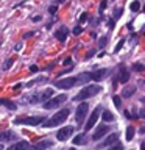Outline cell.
Masks as SVG:
<instances>
[{"mask_svg":"<svg viewBox=\"0 0 145 150\" xmlns=\"http://www.w3.org/2000/svg\"><path fill=\"white\" fill-rule=\"evenodd\" d=\"M106 42H108V38H106V36L100 38V41H98V47H100V49H103V47L106 45Z\"/></svg>","mask_w":145,"mask_h":150,"instance_id":"484cf974","label":"cell"},{"mask_svg":"<svg viewBox=\"0 0 145 150\" xmlns=\"http://www.w3.org/2000/svg\"><path fill=\"white\" fill-rule=\"evenodd\" d=\"M134 92H136V86H126V88H123V91H122V97L128 98V97L133 96Z\"/></svg>","mask_w":145,"mask_h":150,"instance_id":"2e32d148","label":"cell"},{"mask_svg":"<svg viewBox=\"0 0 145 150\" xmlns=\"http://www.w3.org/2000/svg\"><path fill=\"white\" fill-rule=\"evenodd\" d=\"M109 28H111V30L114 28V21H109Z\"/></svg>","mask_w":145,"mask_h":150,"instance_id":"ab89813d","label":"cell"},{"mask_svg":"<svg viewBox=\"0 0 145 150\" xmlns=\"http://www.w3.org/2000/svg\"><path fill=\"white\" fill-rule=\"evenodd\" d=\"M94 53H95V52H94V50H91V52H87V58H91V56H92Z\"/></svg>","mask_w":145,"mask_h":150,"instance_id":"f35d334b","label":"cell"},{"mask_svg":"<svg viewBox=\"0 0 145 150\" xmlns=\"http://www.w3.org/2000/svg\"><path fill=\"white\" fill-rule=\"evenodd\" d=\"M53 145V142L51 141H41V142H37L36 145H31L28 150H45V149H49Z\"/></svg>","mask_w":145,"mask_h":150,"instance_id":"7c38bea8","label":"cell"},{"mask_svg":"<svg viewBox=\"0 0 145 150\" xmlns=\"http://www.w3.org/2000/svg\"><path fill=\"white\" fill-rule=\"evenodd\" d=\"M100 111H101V108L100 106H97L95 110H94V112H91V116H89V119L86 122V125H84V130L89 131V130H92L94 128V125L97 124V120H98V117H100Z\"/></svg>","mask_w":145,"mask_h":150,"instance_id":"8992f818","label":"cell"},{"mask_svg":"<svg viewBox=\"0 0 145 150\" xmlns=\"http://www.w3.org/2000/svg\"><path fill=\"white\" fill-rule=\"evenodd\" d=\"M108 131H109V125H100V127H97L95 133L92 134V139H94V141L101 139L105 134H108Z\"/></svg>","mask_w":145,"mask_h":150,"instance_id":"9c48e42d","label":"cell"},{"mask_svg":"<svg viewBox=\"0 0 145 150\" xmlns=\"http://www.w3.org/2000/svg\"><path fill=\"white\" fill-rule=\"evenodd\" d=\"M73 144L75 145H83V144H86V136H84V133H80L77 134L73 138Z\"/></svg>","mask_w":145,"mask_h":150,"instance_id":"e0dca14e","label":"cell"},{"mask_svg":"<svg viewBox=\"0 0 145 150\" xmlns=\"http://www.w3.org/2000/svg\"><path fill=\"white\" fill-rule=\"evenodd\" d=\"M70 63H72V59H70V58H67V59H65V61H64L63 64H64V66H69Z\"/></svg>","mask_w":145,"mask_h":150,"instance_id":"8d00e7d4","label":"cell"},{"mask_svg":"<svg viewBox=\"0 0 145 150\" xmlns=\"http://www.w3.org/2000/svg\"><path fill=\"white\" fill-rule=\"evenodd\" d=\"M114 13H115V14H114V17L117 19V17H120V16H122V13H123V9H122V8L119 9V8H117V9H115Z\"/></svg>","mask_w":145,"mask_h":150,"instance_id":"f546056e","label":"cell"},{"mask_svg":"<svg viewBox=\"0 0 145 150\" xmlns=\"http://www.w3.org/2000/svg\"><path fill=\"white\" fill-rule=\"evenodd\" d=\"M128 80H130V72H128V69L125 67V66H122L120 70H119V81L120 83H128Z\"/></svg>","mask_w":145,"mask_h":150,"instance_id":"4fadbf2b","label":"cell"},{"mask_svg":"<svg viewBox=\"0 0 145 150\" xmlns=\"http://www.w3.org/2000/svg\"><path fill=\"white\" fill-rule=\"evenodd\" d=\"M69 114H70V110L69 108H64V110H61V111H58L56 114L51 117V119H49V120H44L45 122V127H56V125H61L63 122L69 117Z\"/></svg>","mask_w":145,"mask_h":150,"instance_id":"7a4b0ae2","label":"cell"},{"mask_svg":"<svg viewBox=\"0 0 145 150\" xmlns=\"http://www.w3.org/2000/svg\"><path fill=\"white\" fill-rule=\"evenodd\" d=\"M112 100H114L115 108H119V110H120V106H122V100H120V97H119V96H114V97H112Z\"/></svg>","mask_w":145,"mask_h":150,"instance_id":"d4e9b609","label":"cell"},{"mask_svg":"<svg viewBox=\"0 0 145 150\" xmlns=\"http://www.w3.org/2000/svg\"><path fill=\"white\" fill-rule=\"evenodd\" d=\"M72 133H73V127H63L61 130H58L56 138H58V141H65L72 136Z\"/></svg>","mask_w":145,"mask_h":150,"instance_id":"ba28073f","label":"cell"},{"mask_svg":"<svg viewBox=\"0 0 145 150\" xmlns=\"http://www.w3.org/2000/svg\"><path fill=\"white\" fill-rule=\"evenodd\" d=\"M106 5H108V0H103V2L100 3V13H101L105 8H106Z\"/></svg>","mask_w":145,"mask_h":150,"instance_id":"d6a6232c","label":"cell"},{"mask_svg":"<svg viewBox=\"0 0 145 150\" xmlns=\"http://www.w3.org/2000/svg\"><path fill=\"white\" fill-rule=\"evenodd\" d=\"M0 105L6 106V108H9V110H16V108H17L16 103L11 102V100H6V98H2V100H0Z\"/></svg>","mask_w":145,"mask_h":150,"instance_id":"d6986e66","label":"cell"},{"mask_svg":"<svg viewBox=\"0 0 145 150\" xmlns=\"http://www.w3.org/2000/svg\"><path fill=\"white\" fill-rule=\"evenodd\" d=\"M130 9H131L133 13H137L139 9H140V2H139V0H134V2L130 5Z\"/></svg>","mask_w":145,"mask_h":150,"instance_id":"7402d4cb","label":"cell"},{"mask_svg":"<svg viewBox=\"0 0 145 150\" xmlns=\"http://www.w3.org/2000/svg\"><path fill=\"white\" fill-rule=\"evenodd\" d=\"M144 69H145V66H144L142 63H136V64H133V70H136V72H142Z\"/></svg>","mask_w":145,"mask_h":150,"instance_id":"603a6c76","label":"cell"},{"mask_svg":"<svg viewBox=\"0 0 145 150\" xmlns=\"http://www.w3.org/2000/svg\"><path fill=\"white\" fill-rule=\"evenodd\" d=\"M109 150H123V147H122V144H119V142H117V144L114 145V147H111Z\"/></svg>","mask_w":145,"mask_h":150,"instance_id":"1f68e13d","label":"cell"},{"mask_svg":"<svg viewBox=\"0 0 145 150\" xmlns=\"http://www.w3.org/2000/svg\"><path fill=\"white\" fill-rule=\"evenodd\" d=\"M45 119L44 116H31V117H17L14 119V124H25V125H39Z\"/></svg>","mask_w":145,"mask_h":150,"instance_id":"277c9868","label":"cell"},{"mask_svg":"<svg viewBox=\"0 0 145 150\" xmlns=\"http://www.w3.org/2000/svg\"><path fill=\"white\" fill-rule=\"evenodd\" d=\"M41 19H42L41 16H34V17H33V21H34V22H39V21H41Z\"/></svg>","mask_w":145,"mask_h":150,"instance_id":"74e56055","label":"cell"},{"mask_svg":"<svg viewBox=\"0 0 145 150\" xmlns=\"http://www.w3.org/2000/svg\"><path fill=\"white\" fill-rule=\"evenodd\" d=\"M16 138V134L11 133V131H3V133H0V141H13Z\"/></svg>","mask_w":145,"mask_h":150,"instance_id":"ac0fdd59","label":"cell"},{"mask_svg":"<svg viewBox=\"0 0 145 150\" xmlns=\"http://www.w3.org/2000/svg\"><path fill=\"white\" fill-rule=\"evenodd\" d=\"M30 70H31V72H37V70H39V67H37V66H31Z\"/></svg>","mask_w":145,"mask_h":150,"instance_id":"d590c367","label":"cell"},{"mask_svg":"<svg viewBox=\"0 0 145 150\" xmlns=\"http://www.w3.org/2000/svg\"><path fill=\"white\" fill-rule=\"evenodd\" d=\"M51 94H53V89H47V91L44 92V94H42V100H49V98L51 97Z\"/></svg>","mask_w":145,"mask_h":150,"instance_id":"cb8c5ba5","label":"cell"},{"mask_svg":"<svg viewBox=\"0 0 145 150\" xmlns=\"http://www.w3.org/2000/svg\"><path fill=\"white\" fill-rule=\"evenodd\" d=\"M125 44V39H120V42H117V45H115V53H117V52H120V49H122V45H123Z\"/></svg>","mask_w":145,"mask_h":150,"instance_id":"83f0119b","label":"cell"},{"mask_svg":"<svg viewBox=\"0 0 145 150\" xmlns=\"http://www.w3.org/2000/svg\"><path fill=\"white\" fill-rule=\"evenodd\" d=\"M56 9H58V6H55V5H53V6H50V8H49V13H50V14H55V13H56Z\"/></svg>","mask_w":145,"mask_h":150,"instance_id":"836d02e7","label":"cell"},{"mask_svg":"<svg viewBox=\"0 0 145 150\" xmlns=\"http://www.w3.org/2000/svg\"><path fill=\"white\" fill-rule=\"evenodd\" d=\"M58 2H59V3H63V2H64V0H58Z\"/></svg>","mask_w":145,"mask_h":150,"instance_id":"b9f144b4","label":"cell"},{"mask_svg":"<svg viewBox=\"0 0 145 150\" xmlns=\"http://www.w3.org/2000/svg\"><path fill=\"white\" fill-rule=\"evenodd\" d=\"M37 98H39V97H37V96H33L30 102H31V103H37Z\"/></svg>","mask_w":145,"mask_h":150,"instance_id":"e575fe53","label":"cell"},{"mask_svg":"<svg viewBox=\"0 0 145 150\" xmlns=\"http://www.w3.org/2000/svg\"><path fill=\"white\" fill-rule=\"evenodd\" d=\"M67 35H69V28L67 27H59L58 30H56V33H55V36H56V39H58L59 42H64L65 41V38H67Z\"/></svg>","mask_w":145,"mask_h":150,"instance_id":"30bf717a","label":"cell"},{"mask_svg":"<svg viewBox=\"0 0 145 150\" xmlns=\"http://www.w3.org/2000/svg\"><path fill=\"white\" fill-rule=\"evenodd\" d=\"M11 66H13V59L9 58V59L5 61V64H3V70H8L9 67H11Z\"/></svg>","mask_w":145,"mask_h":150,"instance_id":"4316f807","label":"cell"},{"mask_svg":"<svg viewBox=\"0 0 145 150\" xmlns=\"http://www.w3.org/2000/svg\"><path fill=\"white\" fill-rule=\"evenodd\" d=\"M108 74V69H98L94 74H89V78L94 80V81H100V80L105 78V75Z\"/></svg>","mask_w":145,"mask_h":150,"instance_id":"8fae6325","label":"cell"},{"mask_svg":"<svg viewBox=\"0 0 145 150\" xmlns=\"http://www.w3.org/2000/svg\"><path fill=\"white\" fill-rule=\"evenodd\" d=\"M87 111H89V105L86 102H81L78 105L77 111H75V120H77L78 124H83V120H84V117H86Z\"/></svg>","mask_w":145,"mask_h":150,"instance_id":"5b68a950","label":"cell"},{"mask_svg":"<svg viewBox=\"0 0 145 150\" xmlns=\"http://www.w3.org/2000/svg\"><path fill=\"white\" fill-rule=\"evenodd\" d=\"M30 149V144L27 142V141H19V142H16L14 145H11L8 150H28Z\"/></svg>","mask_w":145,"mask_h":150,"instance_id":"9a60e30c","label":"cell"},{"mask_svg":"<svg viewBox=\"0 0 145 150\" xmlns=\"http://www.w3.org/2000/svg\"><path fill=\"white\" fill-rule=\"evenodd\" d=\"M77 81H78L77 77H69V78H64V80H56L55 86L56 88H61V89H70Z\"/></svg>","mask_w":145,"mask_h":150,"instance_id":"52a82bcc","label":"cell"},{"mask_svg":"<svg viewBox=\"0 0 145 150\" xmlns=\"http://www.w3.org/2000/svg\"><path fill=\"white\" fill-rule=\"evenodd\" d=\"M117 141H119V134L117 133H112V134H109L108 138L103 141V142L100 144L101 147H108V145H112V144H117Z\"/></svg>","mask_w":145,"mask_h":150,"instance_id":"5bb4252c","label":"cell"},{"mask_svg":"<svg viewBox=\"0 0 145 150\" xmlns=\"http://www.w3.org/2000/svg\"><path fill=\"white\" fill-rule=\"evenodd\" d=\"M86 19H87V13H83L81 16H80V23H81V25H83V23H84V21H86Z\"/></svg>","mask_w":145,"mask_h":150,"instance_id":"f1b7e54d","label":"cell"},{"mask_svg":"<svg viewBox=\"0 0 145 150\" xmlns=\"http://www.w3.org/2000/svg\"><path fill=\"white\" fill-rule=\"evenodd\" d=\"M101 117H103V120H105V122H112V120H114V116H112V112H109L108 110L101 112Z\"/></svg>","mask_w":145,"mask_h":150,"instance_id":"44dd1931","label":"cell"},{"mask_svg":"<svg viewBox=\"0 0 145 150\" xmlns=\"http://www.w3.org/2000/svg\"><path fill=\"white\" fill-rule=\"evenodd\" d=\"M70 150H75V149H70Z\"/></svg>","mask_w":145,"mask_h":150,"instance_id":"7bdbcfd3","label":"cell"},{"mask_svg":"<svg viewBox=\"0 0 145 150\" xmlns=\"http://www.w3.org/2000/svg\"><path fill=\"white\" fill-rule=\"evenodd\" d=\"M81 31H83V28H81V27H80V25L73 28V35H80V33H81Z\"/></svg>","mask_w":145,"mask_h":150,"instance_id":"4dcf8cb0","label":"cell"},{"mask_svg":"<svg viewBox=\"0 0 145 150\" xmlns=\"http://www.w3.org/2000/svg\"><path fill=\"white\" fill-rule=\"evenodd\" d=\"M65 100H67V96H65V94H59V96H56V97L49 98V100L44 103V108L45 110H53V108H58L61 103H64Z\"/></svg>","mask_w":145,"mask_h":150,"instance_id":"3957f363","label":"cell"},{"mask_svg":"<svg viewBox=\"0 0 145 150\" xmlns=\"http://www.w3.org/2000/svg\"><path fill=\"white\" fill-rule=\"evenodd\" d=\"M100 91H101V88L98 86V84H89V86L83 88L81 91H80L77 96L73 97V100L81 103L83 100H86V98H91V97H94V96H97Z\"/></svg>","mask_w":145,"mask_h":150,"instance_id":"6da1fadb","label":"cell"},{"mask_svg":"<svg viewBox=\"0 0 145 150\" xmlns=\"http://www.w3.org/2000/svg\"><path fill=\"white\" fill-rule=\"evenodd\" d=\"M134 133H136L134 127H133V125H130L128 128H126V141H133V138H134Z\"/></svg>","mask_w":145,"mask_h":150,"instance_id":"ffe728a7","label":"cell"},{"mask_svg":"<svg viewBox=\"0 0 145 150\" xmlns=\"http://www.w3.org/2000/svg\"><path fill=\"white\" fill-rule=\"evenodd\" d=\"M0 150H3V145L2 144H0Z\"/></svg>","mask_w":145,"mask_h":150,"instance_id":"60d3db41","label":"cell"}]
</instances>
